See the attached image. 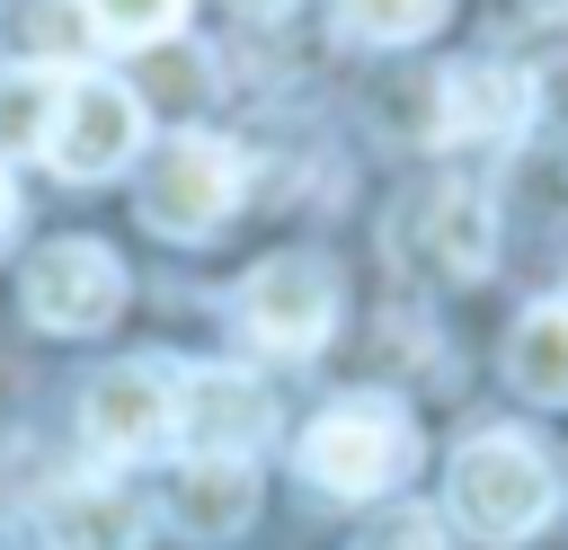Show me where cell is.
Instances as JSON below:
<instances>
[{"label": "cell", "instance_id": "3", "mask_svg": "<svg viewBox=\"0 0 568 550\" xmlns=\"http://www.w3.org/2000/svg\"><path fill=\"white\" fill-rule=\"evenodd\" d=\"M240 204V151L222 133H169L142 169V222L160 240H213Z\"/></svg>", "mask_w": 568, "mask_h": 550}, {"label": "cell", "instance_id": "18", "mask_svg": "<svg viewBox=\"0 0 568 550\" xmlns=\"http://www.w3.org/2000/svg\"><path fill=\"white\" fill-rule=\"evenodd\" d=\"M9 213H18V195H9V169H0V222H9Z\"/></svg>", "mask_w": 568, "mask_h": 550}, {"label": "cell", "instance_id": "5", "mask_svg": "<svg viewBox=\"0 0 568 550\" xmlns=\"http://www.w3.org/2000/svg\"><path fill=\"white\" fill-rule=\"evenodd\" d=\"M18 302H27L36 328L89 337V328H106V319L124 310V266H115V248H98V240H53V248L27 257Z\"/></svg>", "mask_w": 568, "mask_h": 550}, {"label": "cell", "instance_id": "12", "mask_svg": "<svg viewBox=\"0 0 568 550\" xmlns=\"http://www.w3.org/2000/svg\"><path fill=\"white\" fill-rule=\"evenodd\" d=\"M506 373H515L524 399L568 408V302H532V310L515 319V337H506Z\"/></svg>", "mask_w": 568, "mask_h": 550}, {"label": "cell", "instance_id": "10", "mask_svg": "<svg viewBox=\"0 0 568 550\" xmlns=\"http://www.w3.org/2000/svg\"><path fill=\"white\" fill-rule=\"evenodd\" d=\"M515 124H524V80L515 71H488V62L444 71V89H435V133L444 142H506Z\"/></svg>", "mask_w": 568, "mask_h": 550}, {"label": "cell", "instance_id": "14", "mask_svg": "<svg viewBox=\"0 0 568 550\" xmlns=\"http://www.w3.org/2000/svg\"><path fill=\"white\" fill-rule=\"evenodd\" d=\"M337 27L364 44H408V35L444 27V0H337Z\"/></svg>", "mask_w": 568, "mask_h": 550}, {"label": "cell", "instance_id": "17", "mask_svg": "<svg viewBox=\"0 0 568 550\" xmlns=\"http://www.w3.org/2000/svg\"><path fill=\"white\" fill-rule=\"evenodd\" d=\"M231 9H248V18H266V9H284V0H231Z\"/></svg>", "mask_w": 568, "mask_h": 550}, {"label": "cell", "instance_id": "8", "mask_svg": "<svg viewBox=\"0 0 568 550\" xmlns=\"http://www.w3.org/2000/svg\"><path fill=\"white\" fill-rule=\"evenodd\" d=\"M275 435V390L257 381V373H231V364H213V373H186L178 381V444H195V452H257Z\"/></svg>", "mask_w": 568, "mask_h": 550}, {"label": "cell", "instance_id": "15", "mask_svg": "<svg viewBox=\"0 0 568 550\" xmlns=\"http://www.w3.org/2000/svg\"><path fill=\"white\" fill-rule=\"evenodd\" d=\"M80 18H89L106 44H160V35H178L186 0H80Z\"/></svg>", "mask_w": 568, "mask_h": 550}, {"label": "cell", "instance_id": "9", "mask_svg": "<svg viewBox=\"0 0 568 550\" xmlns=\"http://www.w3.org/2000/svg\"><path fill=\"white\" fill-rule=\"evenodd\" d=\"M169 515L195 541H231L257 515V461H240V452H186L178 479H169Z\"/></svg>", "mask_w": 568, "mask_h": 550}, {"label": "cell", "instance_id": "1", "mask_svg": "<svg viewBox=\"0 0 568 550\" xmlns=\"http://www.w3.org/2000/svg\"><path fill=\"white\" fill-rule=\"evenodd\" d=\"M559 461L532 444V435H515V426H497V435H470L462 452H453V470H444V506H453V523H470L479 541H524V532H541L550 515H559Z\"/></svg>", "mask_w": 568, "mask_h": 550}, {"label": "cell", "instance_id": "4", "mask_svg": "<svg viewBox=\"0 0 568 550\" xmlns=\"http://www.w3.org/2000/svg\"><path fill=\"white\" fill-rule=\"evenodd\" d=\"M133 151H142V98H133L124 80H106V71H71V80H62V106H53V133H44L53 177L98 186V177H115Z\"/></svg>", "mask_w": 568, "mask_h": 550}, {"label": "cell", "instance_id": "7", "mask_svg": "<svg viewBox=\"0 0 568 550\" xmlns=\"http://www.w3.org/2000/svg\"><path fill=\"white\" fill-rule=\"evenodd\" d=\"M240 319L257 346L275 355H311L328 328H337V275L320 257H266L248 284H240Z\"/></svg>", "mask_w": 568, "mask_h": 550}, {"label": "cell", "instance_id": "16", "mask_svg": "<svg viewBox=\"0 0 568 550\" xmlns=\"http://www.w3.org/2000/svg\"><path fill=\"white\" fill-rule=\"evenodd\" d=\"M373 550H444V541H435V523H382Z\"/></svg>", "mask_w": 568, "mask_h": 550}, {"label": "cell", "instance_id": "13", "mask_svg": "<svg viewBox=\"0 0 568 550\" xmlns=\"http://www.w3.org/2000/svg\"><path fill=\"white\" fill-rule=\"evenodd\" d=\"M62 80H71V71H53V62H27V71L0 80V142H9V151H44L53 106H62Z\"/></svg>", "mask_w": 568, "mask_h": 550}, {"label": "cell", "instance_id": "6", "mask_svg": "<svg viewBox=\"0 0 568 550\" xmlns=\"http://www.w3.org/2000/svg\"><path fill=\"white\" fill-rule=\"evenodd\" d=\"M80 435L106 461H151L178 444V373L169 364H115L80 399Z\"/></svg>", "mask_w": 568, "mask_h": 550}, {"label": "cell", "instance_id": "2", "mask_svg": "<svg viewBox=\"0 0 568 550\" xmlns=\"http://www.w3.org/2000/svg\"><path fill=\"white\" fill-rule=\"evenodd\" d=\"M408 461H417V435L399 399H337L302 426V479L328 497H382L408 479Z\"/></svg>", "mask_w": 568, "mask_h": 550}, {"label": "cell", "instance_id": "11", "mask_svg": "<svg viewBox=\"0 0 568 550\" xmlns=\"http://www.w3.org/2000/svg\"><path fill=\"white\" fill-rule=\"evenodd\" d=\"M44 541L53 550H142V506L106 479H71L44 497Z\"/></svg>", "mask_w": 568, "mask_h": 550}]
</instances>
